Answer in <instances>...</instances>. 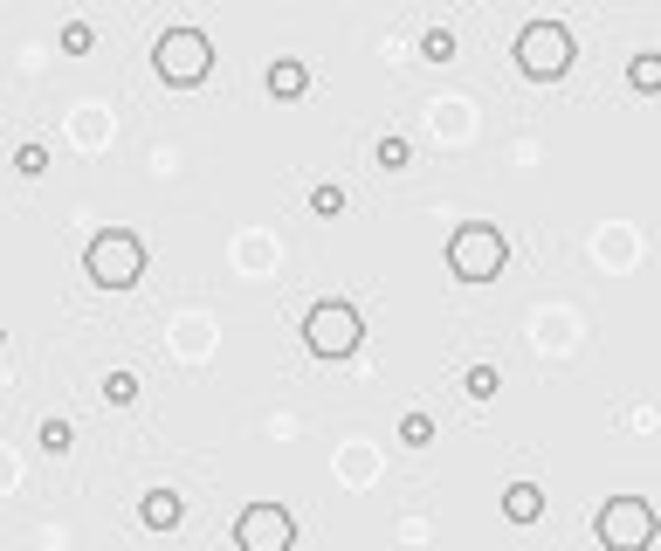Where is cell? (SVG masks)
Segmentation results:
<instances>
[{
  "mask_svg": "<svg viewBox=\"0 0 661 551\" xmlns=\"http://www.w3.org/2000/svg\"><path fill=\"white\" fill-rule=\"evenodd\" d=\"M83 276H90L97 290H131V283L145 276V242H138L131 228H104L97 242L83 248Z\"/></svg>",
  "mask_w": 661,
  "mask_h": 551,
  "instance_id": "1",
  "label": "cell"
},
{
  "mask_svg": "<svg viewBox=\"0 0 661 551\" xmlns=\"http://www.w3.org/2000/svg\"><path fill=\"white\" fill-rule=\"evenodd\" d=\"M503 262H510V242H503L489 221H469V228L448 235V269H455V283H489V276H503Z\"/></svg>",
  "mask_w": 661,
  "mask_h": 551,
  "instance_id": "2",
  "label": "cell"
},
{
  "mask_svg": "<svg viewBox=\"0 0 661 551\" xmlns=\"http://www.w3.org/2000/svg\"><path fill=\"white\" fill-rule=\"evenodd\" d=\"M152 62H159V76H166L173 90H193V83H207V69H214V42H207L200 28H166V35L152 42Z\"/></svg>",
  "mask_w": 661,
  "mask_h": 551,
  "instance_id": "3",
  "label": "cell"
},
{
  "mask_svg": "<svg viewBox=\"0 0 661 551\" xmlns=\"http://www.w3.org/2000/svg\"><path fill=\"white\" fill-rule=\"evenodd\" d=\"M359 338H365V317L352 304H310V317H303V345L317 359H352Z\"/></svg>",
  "mask_w": 661,
  "mask_h": 551,
  "instance_id": "4",
  "label": "cell"
},
{
  "mask_svg": "<svg viewBox=\"0 0 661 551\" xmlns=\"http://www.w3.org/2000/svg\"><path fill=\"white\" fill-rule=\"evenodd\" d=\"M517 69H524L531 83L565 76V69H572V35H565V21H531V28L517 35Z\"/></svg>",
  "mask_w": 661,
  "mask_h": 551,
  "instance_id": "5",
  "label": "cell"
},
{
  "mask_svg": "<svg viewBox=\"0 0 661 551\" xmlns=\"http://www.w3.org/2000/svg\"><path fill=\"white\" fill-rule=\"evenodd\" d=\"M593 538L606 551H648L655 545V510L641 496H620V503H606L600 517H593Z\"/></svg>",
  "mask_w": 661,
  "mask_h": 551,
  "instance_id": "6",
  "label": "cell"
},
{
  "mask_svg": "<svg viewBox=\"0 0 661 551\" xmlns=\"http://www.w3.org/2000/svg\"><path fill=\"white\" fill-rule=\"evenodd\" d=\"M235 545L241 551H290L297 545V524H290L283 503H248L241 524H235Z\"/></svg>",
  "mask_w": 661,
  "mask_h": 551,
  "instance_id": "7",
  "label": "cell"
},
{
  "mask_svg": "<svg viewBox=\"0 0 661 551\" xmlns=\"http://www.w3.org/2000/svg\"><path fill=\"white\" fill-rule=\"evenodd\" d=\"M262 83H269V97H283V104H290V97L310 90V69H303L297 56H276L269 69H262Z\"/></svg>",
  "mask_w": 661,
  "mask_h": 551,
  "instance_id": "8",
  "label": "cell"
},
{
  "mask_svg": "<svg viewBox=\"0 0 661 551\" xmlns=\"http://www.w3.org/2000/svg\"><path fill=\"white\" fill-rule=\"evenodd\" d=\"M138 517L152 524V531H180V517H186V503L173 490H145V503H138Z\"/></svg>",
  "mask_w": 661,
  "mask_h": 551,
  "instance_id": "9",
  "label": "cell"
},
{
  "mask_svg": "<svg viewBox=\"0 0 661 551\" xmlns=\"http://www.w3.org/2000/svg\"><path fill=\"white\" fill-rule=\"evenodd\" d=\"M503 517H510V524H538L544 517V490L538 483H510V490H503Z\"/></svg>",
  "mask_w": 661,
  "mask_h": 551,
  "instance_id": "10",
  "label": "cell"
},
{
  "mask_svg": "<svg viewBox=\"0 0 661 551\" xmlns=\"http://www.w3.org/2000/svg\"><path fill=\"white\" fill-rule=\"evenodd\" d=\"M310 214H324V221H338V214H345V186H338V180L310 186Z\"/></svg>",
  "mask_w": 661,
  "mask_h": 551,
  "instance_id": "11",
  "label": "cell"
},
{
  "mask_svg": "<svg viewBox=\"0 0 661 551\" xmlns=\"http://www.w3.org/2000/svg\"><path fill=\"white\" fill-rule=\"evenodd\" d=\"M35 441H42V455H69V448H76V428H69V421H42Z\"/></svg>",
  "mask_w": 661,
  "mask_h": 551,
  "instance_id": "12",
  "label": "cell"
},
{
  "mask_svg": "<svg viewBox=\"0 0 661 551\" xmlns=\"http://www.w3.org/2000/svg\"><path fill=\"white\" fill-rule=\"evenodd\" d=\"M407 159H414V145H407L400 131H386V138H379V166H386V173H407Z\"/></svg>",
  "mask_w": 661,
  "mask_h": 551,
  "instance_id": "13",
  "label": "cell"
},
{
  "mask_svg": "<svg viewBox=\"0 0 661 551\" xmlns=\"http://www.w3.org/2000/svg\"><path fill=\"white\" fill-rule=\"evenodd\" d=\"M627 83H634L641 97H648V90H661V56H634V62H627Z\"/></svg>",
  "mask_w": 661,
  "mask_h": 551,
  "instance_id": "14",
  "label": "cell"
},
{
  "mask_svg": "<svg viewBox=\"0 0 661 551\" xmlns=\"http://www.w3.org/2000/svg\"><path fill=\"white\" fill-rule=\"evenodd\" d=\"M104 400L111 407H131L138 400V372H104Z\"/></svg>",
  "mask_w": 661,
  "mask_h": 551,
  "instance_id": "15",
  "label": "cell"
},
{
  "mask_svg": "<svg viewBox=\"0 0 661 551\" xmlns=\"http://www.w3.org/2000/svg\"><path fill=\"white\" fill-rule=\"evenodd\" d=\"M90 42H97L90 21H62V56H90Z\"/></svg>",
  "mask_w": 661,
  "mask_h": 551,
  "instance_id": "16",
  "label": "cell"
},
{
  "mask_svg": "<svg viewBox=\"0 0 661 551\" xmlns=\"http://www.w3.org/2000/svg\"><path fill=\"white\" fill-rule=\"evenodd\" d=\"M14 173H21V180H42V173H49V145H21V152H14Z\"/></svg>",
  "mask_w": 661,
  "mask_h": 551,
  "instance_id": "17",
  "label": "cell"
},
{
  "mask_svg": "<svg viewBox=\"0 0 661 551\" xmlns=\"http://www.w3.org/2000/svg\"><path fill=\"white\" fill-rule=\"evenodd\" d=\"M421 62H455V35H448V28H427L421 35Z\"/></svg>",
  "mask_w": 661,
  "mask_h": 551,
  "instance_id": "18",
  "label": "cell"
},
{
  "mask_svg": "<svg viewBox=\"0 0 661 551\" xmlns=\"http://www.w3.org/2000/svg\"><path fill=\"white\" fill-rule=\"evenodd\" d=\"M496 386H503L496 366H469V379H462V393H469V400H496Z\"/></svg>",
  "mask_w": 661,
  "mask_h": 551,
  "instance_id": "19",
  "label": "cell"
},
{
  "mask_svg": "<svg viewBox=\"0 0 661 551\" xmlns=\"http://www.w3.org/2000/svg\"><path fill=\"white\" fill-rule=\"evenodd\" d=\"M400 441H407V448H427V441H434V421H427V414H400Z\"/></svg>",
  "mask_w": 661,
  "mask_h": 551,
  "instance_id": "20",
  "label": "cell"
}]
</instances>
